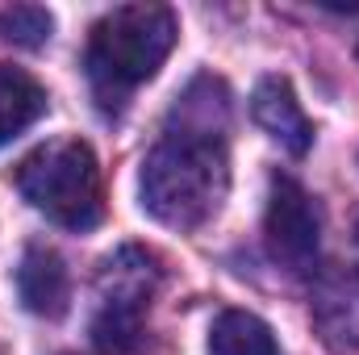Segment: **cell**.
I'll list each match as a JSON object with an SVG mask.
<instances>
[{
  "label": "cell",
  "instance_id": "1",
  "mask_svg": "<svg viewBox=\"0 0 359 355\" xmlns=\"http://www.w3.org/2000/svg\"><path fill=\"white\" fill-rule=\"evenodd\" d=\"M226 113L230 92L213 76H196L184 96H176L163 138L142 159V209L172 226H205L230 192V155H226Z\"/></svg>",
  "mask_w": 359,
  "mask_h": 355
},
{
  "label": "cell",
  "instance_id": "2",
  "mask_svg": "<svg viewBox=\"0 0 359 355\" xmlns=\"http://www.w3.org/2000/svg\"><path fill=\"white\" fill-rule=\"evenodd\" d=\"M176 46V13L168 4H121L92 25L88 80L100 105H121L147 84Z\"/></svg>",
  "mask_w": 359,
  "mask_h": 355
},
{
  "label": "cell",
  "instance_id": "3",
  "mask_svg": "<svg viewBox=\"0 0 359 355\" xmlns=\"http://www.w3.org/2000/svg\"><path fill=\"white\" fill-rule=\"evenodd\" d=\"M21 196L63 230H92L104 217L100 163L84 138H50L17 163Z\"/></svg>",
  "mask_w": 359,
  "mask_h": 355
},
{
  "label": "cell",
  "instance_id": "4",
  "mask_svg": "<svg viewBox=\"0 0 359 355\" xmlns=\"http://www.w3.org/2000/svg\"><path fill=\"white\" fill-rule=\"evenodd\" d=\"M264 234H268V251L276 264H284L288 272L313 267L318 247H322V209L292 176L271 180Z\"/></svg>",
  "mask_w": 359,
  "mask_h": 355
},
{
  "label": "cell",
  "instance_id": "5",
  "mask_svg": "<svg viewBox=\"0 0 359 355\" xmlns=\"http://www.w3.org/2000/svg\"><path fill=\"white\" fill-rule=\"evenodd\" d=\"M251 117L255 126L268 134L271 142H280L288 155H305L313 147V126L297 100L292 84L284 76H264L251 92Z\"/></svg>",
  "mask_w": 359,
  "mask_h": 355
},
{
  "label": "cell",
  "instance_id": "6",
  "mask_svg": "<svg viewBox=\"0 0 359 355\" xmlns=\"http://www.w3.org/2000/svg\"><path fill=\"white\" fill-rule=\"evenodd\" d=\"M159 284V264L151 251L142 247H121L117 255H109L100 267V297L109 314H126V318H142L151 293Z\"/></svg>",
  "mask_w": 359,
  "mask_h": 355
},
{
  "label": "cell",
  "instance_id": "7",
  "mask_svg": "<svg viewBox=\"0 0 359 355\" xmlns=\"http://www.w3.org/2000/svg\"><path fill=\"white\" fill-rule=\"evenodd\" d=\"M17 297L38 318H63L67 314L72 280H67L63 255L55 247H42V243H29L25 247V255L17 264Z\"/></svg>",
  "mask_w": 359,
  "mask_h": 355
},
{
  "label": "cell",
  "instance_id": "8",
  "mask_svg": "<svg viewBox=\"0 0 359 355\" xmlns=\"http://www.w3.org/2000/svg\"><path fill=\"white\" fill-rule=\"evenodd\" d=\"M42 113H46V88L29 72L0 63V147L25 134Z\"/></svg>",
  "mask_w": 359,
  "mask_h": 355
},
{
  "label": "cell",
  "instance_id": "9",
  "mask_svg": "<svg viewBox=\"0 0 359 355\" xmlns=\"http://www.w3.org/2000/svg\"><path fill=\"white\" fill-rule=\"evenodd\" d=\"M209 355H280V347L264 318L247 309H226L209 330Z\"/></svg>",
  "mask_w": 359,
  "mask_h": 355
},
{
  "label": "cell",
  "instance_id": "10",
  "mask_svg": "<svg viewBox=\"0 0 359 355\" xmlns=\"http://www.w3.org/2000/svg\"><path fill=\"white\" fill-rule=\"evenodd\" d=\"M50 29H55V17L42 4H13V8L0 13V38L13 42V46L34 51L50 38Z\"/></svg>",
  "mask_w": 359,
  "mask_h": 355
}]
</instances>
